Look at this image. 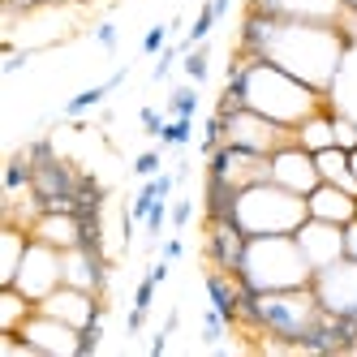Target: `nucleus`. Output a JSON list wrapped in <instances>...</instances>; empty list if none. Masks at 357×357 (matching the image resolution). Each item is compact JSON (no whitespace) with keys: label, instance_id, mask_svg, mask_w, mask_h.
I'll return each instance as SVG.
<instances>
[{"label":"nucleus","instance_id":"obj_11","mask_svg":"<svg viewBox=\"0 0 357 357\" xmlns=\"http://www.w3.org/2000/svg\"><path fill=\"white\" fill-rule=\"evenodd\" d=\"M271 181L305 198V194L323 181V176H319V164H314V151H305L301 142H289V146L271 151Z\"/></svg>","mask_w":357,"mask_h":357},{"label":"nucleus","instance_id":"obj_17","mask_svg":"<svg viewBox=\"0 0 357 357\" xmlns=\"http://www.w3.org/2000/svg\"><path fill=\"white\" fill-rule=\"evenodd\" d=\"M314 164H319V176H323V181H331V185L357 194V176H353L349 146H323V151H314Z\"/></svg>","mask_w":357,"mask_h":357},{"label":"nucleus","instance_id":"obj_19","mask_svg":"<svg viewBox=\"0 0 357 357\" xmlns=\"http://www.w3.org/2000/svg\"><path fill=\"white\" fill-rule=\"evenodd\" d=\"M168 116H198V82H181L168 91Z\"/></svg>","mask_w":357,"mask_h":357},{"label":"nucleus","instance_id":"obj_16","mask_svg":"<svg viewBox=\"0 0 357 357\" xmlns=\"http://www.w3.org/2000/svg\"><path fill=\"white\" fill-rule=\"evenodd\" d=\"M336 108L323 104L314 116H305L297 130H293V142H301L305 151H323V146H336V116H331Z\"/></svg>","mask_w":357,"mask_h":357},{"label":"nucleus","instance_id":"obj_33","mask_svg":"<svg viewBox=\"0 0 357 357\" xmlns=\"http://www.w3.org/2000/svg\"><path fill=\"white\" fill-rule=\"evenodd\" d=\"M344 254H349V259H357V220L344 224Z\"/></svg>","mask_w":357,"mask_h":357},{"label":"nucleus","instance_id":"obj_18","mask_svg":"<svg viewBox=\"0 0 357 357\" xmlns=\"http://www.w3.org/2000/svg\"><path fill=\"white\" fill-rule=\"evenodd\" d=\"M125 78H130V69H116L108 82H99V86H86V91H78L73 99H65V108H61V112H65L69 121H78L82 112H91V108H99V104H104V99H108L112 91H121V86H125Z\"/></svg>","mask_w":357,"mask_h":357},{"label":"nucleus","instance_id":"obj_8","mask_svg":"<svg viewBox=\"0 0 357 357\" xmlns=\"http://www.w3.org/2000/svg\"><path fill=\"white\" fill-rule=\"evenodd\" d=\"M17 336L35 349V357H82V331L52 319V314H43L39 305H35V314L22 323Z\"/></svg>","mask_w":357,"mask_h":357},{"label":"nucleus","instance_id":"obj_2","mask_svg":"<svg viewBox=\"0 0 357 357\" xmlns=\"http://www.w3.org/2000/svg\"><path fill=\"white\" fill-rule=\"evenodd\" d=\"M224 86L241 95V108H254L275 125H289V130H297L305 116H314L323 104H331V95L305 86L289 69H280L263 56H245V52H233Z\"/></svg>","mask_w":357,"mask_h":357},{"label":"nucleus","instance_id":"obj_10","mask_svg":"<svg viewBox=\"0 0 357 357\" xmlns=\"http://www.w3.org/2000/svg\"><path fill=\"white\" fill-rule=\"evenodd\" d=\"M250 9L284 22H323V26H353V13L344 0H254Z\"/></svg>","mask_w":357,"mask_h":357},{"label":"nucleus","instance_id":"obj_22","mask_svg":"<svg viewBox=\"0 0 357 357\" xmlns=\"http://www.w3.org/2000/svg\"><path fill=\"white\" fill-rule=\"evenodd\" d=\"M228 327H233V323H228L215 305H207V310H202V344H220L228 336Z\"/></svg>","mask_w":357,"mask_h":357},{"label":"nucleus","instance_id":"obj_36","mask_svg":"<svg viewBox=\"0 0 357 357\" xmlns=\"http://www.w3.org/2000/svg\"><path fill=\"white\" fill-rule=\"evenodd\" d=\"M65 5H82V0H65Z\"/></svg>","mask_w":357,"mask_h":357},{"label":"nucleus","instance_id":"obj_30","mask_svg":"<svg viewBox=\"0 0 357 357\" xmlns=\"http://www.w3.org/2000/svg\"><path fill=\"white\" fill-rule=\"evenodd\" d=\"M95 43L104 47V52H116V22H99V26H95Z\"/></svg>","mask_w":357,"mask_h":357},{"label":"nucleus","instance_id":"obj_6","mask_svg":"<svg viewBox=\"0 0 357 357\" xmlns=\"http://www.w3.org/2000/svg\"><path fill=\"white\" fill-rule=\"evenodd\" d=\"M207 181L233 185V190L271 181V155H259V151H241V146L224 142V146H215L207 155Z\"/></svg>","mask_w":357,"mask_h":357},{"label":"nucleus","instance_id":"obj_29","mask_svg":"<svg viewBox=\"0 0 357 357\" xmlns=\"http://www.w3.org/2000/svg\"><path fill=\"white\" fill-rule=\"evenodd\" d=\"M190 220H194V202H190V198H176V202H172V211H168V224L176 228V233H181Z\"/></svg>","mask_w":357,"mask_h":357},{"label":"nucleus","instance_id":"obj_27","mask_svg":"<svg viewBox=\"0 0 357 357\" xmlns=\"http://www.w3.org/2000/svg\"><path fill=\"white\" fill-rule=\"evenodd\" d=\"M138 121H142V130H146L151 138L160 142V134H164V125H168V112H160V108H142V112H138Z\"/></svg>","mask_w":357,"mask_h":357},{"label":"nucleus","instance_id":"obj_14","mask_svg":"<svg viewBox=\"0 0 357 357\" xmlns=\"http://www.w3.org/2000/svg\"><path fill=\"white\" fill-rule=\"evenodd\" d=\"M305 211L314 220H327V224H353L357 220V194L331 185V181H319L305 194Z\"/></svg>","mask_w":357,"mask_h":357},{"label":"nucleus","instance_id":"obj_4","mask_svg":"<svg viewBox=\"0 0 357 357\" xmlns=\"http://www.w3.org/2000/svg\"><path fill=\"white\" fill-rule=\"evenodd\" d=\"M305 198L275 185V181H259V185H245L233 202V220L245 237H271V233H297L305 224Z\"/></svg>","mask_w":357,"mask_h":357},{"label":"nucleus","instance_id":"obj_21","mask_svg":"<svg viewBox=\"0 0 357 357\" xmlns=\"http://www.w3.org/2000/svg\"><path fill=\"white\" fill-rule=\"evenodd\" d=\"M181 69H185V78H190V82H207V69H211V47H207V43H194L190 52L181 56Z\"/></svg>","mask_w":357,"mask_h":357},{"label":"nucleus","instance_id":"obj_31","mask_svg":"<svg viewBox=\"0 0 357 357\" xmlns=\"http://www.w3.org/2000/svg\"><path fill=\"white\" fill-rule=\"evenodd\" d=\"M142 327H146V310H142V305H134L130 319H125V336H138Z\"/></svg>","mask_w":357,"mask_h":357},{"label":"nucleus","instance_id":"obj_26","mask_svg":"<svg viewBox=\"0 0 357 357\" xmlns=\"http://www.w3.org/2000/svg\"><path fill=\"white\" fill-rule=\"evenodd\" d=\"M155 172H164V146H155V151H142V155L134 160V176H155Z\"/></svg>","mask_w":357,"mask_h":357},{"label":"nucleus","instance_id":"obj_25","mask_svg":"<svg viewBox=\"0 0 357 357\" xmlns=\"http://www.w3.org/2000/svg\"><path fill=\"white\" fill-rule=\"evenodd\" d=\"M181 56H185V47H181V39H176V43H168V47H164V52L155 56V73H151V78H155V82H164V78H168V73H172V65H176V61H181Z\"/></svg>","mask_w":357,"mask_h":357},{"label":"nucleus","instance_id":"obj_9","mask_svg":"<svg viewBox=\"0 0 357 357\" xmlns=\"http://www.w3.org/2000/svg\"><path fill=\"white\" fill-rule=\"evenodd\" d=\"M39 310L82 331V327H91V323H99V319L108 314V297L86 293V289H73V284H61L56 293H47V297L39 301Z\"/></svg>","mask_w":357,"mask_h":357},{"label":"nucleus","instance_id":"obj_7","mask_svg":"<svg viewBox=\"0 0 357 357\" xmlns=\"http://www.w3.org/2000/svg\"><path fill=\"white\" fill-rule=\"evenodd\" d=\"M310 289H314V297L327 314H340V319L357 314V259L344 254V259H336L331 267H319Z\"/></svg>","mask_w":357,"mask_h":357},{"label":"nucleus","instance_id":"obj_13","mask_svg":"<svg viewBox=\"0 0 357 357\" xmlns=\"http://www.w3.org/2000/svg\"><path fill=\"white\" fill-rule=\"evenodd\" d=\"M245 233L233 220H207V241H202V254H207V267L220 271H237L245 259Z\"/></svg>","mask_w":357,"mask_h":357},{"label":"nucleus","instance_id":"obj_15","mask_svg":"<svg viewBox=\"0 0 357 357\" xmlns=\"http://www.w3.org/2000/svg\"><path fill=\"white\" fill-rule=\"evenodd\" d=\"M31 237L56 245V250H73V245H86V220L73 211H43L31 224Z\"/></svg>","mask_w":357,"mask_h":357},{"label":"nucleus","instance_id":"obj_28","mask_svg":"<svg viewBox=\"0 0 357 357\" xmlns=\"http://www.w3.org/2000/svg\"><path fill=\"white\" fill-rule=\"evenodd\" d=\"M155 289H160V280L146 271V275L138 280V289H134V305H142V310H151V301H155Z\"/></svg>","mask_w":357,"mask_h":357},{"label":"nucleus","instance_id":"obj_23","mask_svg":"<svg viewBox=\"0 0 357 357\" xmlns=\"http://www.w3.org/2000/svg\"><path fill=\"white\" fill-rule=\"evenodd\" d=\"M168 35H176L172 22H155V26L142 35V47H138V52H142V56H160L164 47H168Z\"/></svg>","mask_w":357,"mask_h":357},{"label":"nucleus","instance_id":"obj_34","mask_svg":"<svg viewBox=\"0 0 357 357\" xmlns=\"http://www.w3.org/2000/svg\"><path fill=\"white\" fill-rule=\"evenodd\" d=\"M344 5H349V13H353V22H357V0H344Z\"/></svg>","mask_w":357,"mask_h":357},{"label":"nucleus","instance_id":"obj_5","mask_svg":"<svg viewBox=\"0 0 357 357\" xmlns=\"http://www.w3.org/2000/svg\"><path fill=\"white\" fill-rule=\"evenodd\" d=\"M13 284L26 293L35 305H39L47 293H56V289L65 284V259H61V250L31 237L26 254H22V267H17V275H13Z\"/></svg>","mask_w":357,"mask_h":357},{"label":"nucleus","instance_id":"obj_24","mask_svg":"<svg viewBox=\"0 0 357 357\" xmlns=\"http://www.w3.org/2000/svg\"><path fill=\"white\" fill-rule=\"evenodd\" d=\"M168 211H172V202H168V198H155V207L146 211L142 228H146V237H151V241H155V237L164 233V224H168Z\"/></svg>","mask_w":357,"mask_h":357},{"label":"nucleus","instance_id":"obj_20","mask_svg":"<svg viewBox=\"0 0 357 357\" xmlns=\"http://www.w3.org/2000/svg\"><path fill=\"white\" fill-rule=\"evenodd\" d=\"M190 138H194V116H168L164 134H160V146L164 151H181Z\"/></svg>","mask_w":357,"mask_h":357},{"label":"nucleus","instance_id":"obj_12","mask_svg":"<svg viewBox=\"0 0 357 357\" xmlns=\"http://www.w3.org/2000/svg\"><path fill=\"white\" fill-rule=\"evenodd\" d=\"M297 245L301 254L310 259V267H331L336 259H344V224H327V220H314V215H305V224L297 228Z\"/></svg>","mask_w":357,"mask_h":357},{"label":"nucleus","instance_id":"obj_32","mask_svg":"<svg viewBox=\"0 0 357 357\" xmlns=\"http://www.w3.org/2000/svg\"><path fill=\"white\" fill-rule=\"evenodd\" d=\"M185 254V245H181V237H168L164 245H160V259H168V263H176Z\"/></svg>","mask_w":357,"mask_h":357},{"label":"nucleus","instance_id":"obj_35","mask_svg":"<svg viewBox=\"0 0 357 357\" xmlns=\"http://www.w3.org/2000/svg\"><path fill=\"white\" fill-rule=\"evenodd\" d=\"M349 160H353V176H357V146H353V151H349Z\"/></svg>","mask_w":357,"mask_h":357},{"label":"nucleus","instance_id":"obj_1","mask_svg":"<svg viewBox=\"0 0 357 357\" xmlns=\"http://www.w3.org/2000/svg\"><path fill=\"white\" fill-rule=\"evenodd\" d=\"M245 56H263L293 78L314 86L323 95L336 91L344 61L353 52V26H323V22H284L250 9L241 22V47Z\"/></svg>","mask_w":357,"mask_h":357},{"label":"nucleus","instance_id":"obj_3","mask_svg":"<svg viewBox=\"0 0 357 357\" xmlns=\"http://www.w3.org/2000/svg\"><path fill=\"white\" fill-rule=\"evenodd\" d=\"M237 275L250 293H284V289L310 284L314 267L301 254L293 233H271V237H250L245 241V259H241Z\"/></svg>","mask_w":357,"mask_h":357}]
</instances>
